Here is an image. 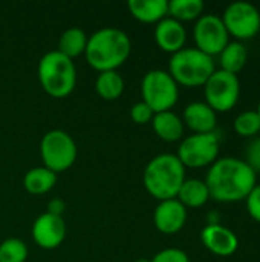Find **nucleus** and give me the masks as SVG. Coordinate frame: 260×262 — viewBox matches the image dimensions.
Instances as JSON below:
<instances>
[{
	"instance_id": "nucleus-1",
	"label": "nucleus",
	"mask_w": 260,
	"mask_h": 262,
	"mask_svg": "<svg viewBox=\"0 0 260 262\" xmlns=\"http://www.w3.org/2000/svg\"><path fill=\"white\" fill-rule=\"evenodd\" d=\"M257 173L234 157L218 158L205 178L210 198L219 203H236L245 200L254 189Z\"/></svg>"
},
{
	"instance_id": "nucleus-2",
	"label": "nucleus",
	"mask_w": 260,
	"mask_h": 262,
	"mask_svg": "<svg viewBox=\"0 0 260 262\" xmlns=\"http://www.w3.org/2000/svg\"><path fill=\"white\" fill-rule=\"evenodd\" d=\"M129 35L118 28H101L87 38V63L98 72L116 71L130 55Z\"/></svg>"
},
{
	"instance_id": "nucleus-3",
	"label": "nucleus",
	"mask_w": 260,
	"mask_h": 262,
	"mask_svg": "<svg viewBox=\"0 0 260 262\" xmlns=\"http://www.w3.org/2000/svg\"><path fill=\"white\" fill-rule=\"evenodd\" d=\"M185 181V167L173 154H161L152 158L143 175L146 190L158 201L176 198Z\"/></svg>"
},
{
	"instance_id": "nucleus-4",
	"label": "nucleus",
	"mask_w": 260,
	"mask_h": 262,
	"mask_svg": "<svg viewBox=\"0 0 260 262\" xmlns=\"http://www.w3.org/2000/svg\"><path fill=\"white\" fill-rule=\"evenodd\" d=\"M38 80L46 94L54 98H64L75 89V64L61 52L49 51L38 61Z\"/></svg>"
},
{
	"instance_id": "nucleus-5",
	"label": "nucleus",
	"mask_w": 260,
	"mask_h": 262,
	"mask_svg": "<svg viewBox=\"0 0 260 262\" xmlns=\"http://www.w3.org/2000/svg\"><path fill=\"white\" fill-rule=\"evenodd\" d=\"M215 71L216 68L213 57L204 54L196 48H184L172 54L167 72L178 84L198 88L204 86Z\"/></svg>"
},
{
	"instance_id": "nucleus-6",
	"label": "nucleus",
	"mask_w": 260,
	"mask_h": 262,
	"mask_svg": "<svg viewBox=\"0 0 260 262\" xmlns=\"http://www.w3.org/2000/svg\"><path fill=\"white\" fill-rule=\"evenodd\" d=\"M143 101L155 112L170 111L179 98V88L173 77L162 69L149 71L141 81Z\"/></svg>"
},
{
	"instance_id": "nucleus-7",
	"label": "nucleus",
	"mask_w": 260,
	"mask_h": 262,
	"mask_svg": "<svg viewBox=\"0 0 260 262\" xmlns=\"http://www.w3.org/2000/svg\"><path fill=\"white\" fill-rule=\"evenodd\" d=\"M40 155L44 167L54 173H60L74 166L77 160V144L67 132L54 129L43 135Z\"/></svg>"
},
{
	"instance_id": "nucleus-8",
	"label": "nucleus",
	"mask_w": 260,
	"mask_h": 262,
	"mask_svg": "<svg viewBox=\"0 0 260 262\" xmlns=\"http://www.w3.org/2000/svg\"><path fill=\"white\" fill-rule=\"evenodd\" d=\"M219 155V137L216 132L193 134L182 140L178 147L176 157L184 167H204L211 166Z\"/></svg>"
},
{
	"instance_id": "nucleus-9",
	"label": "nucleus",
	"mask_w": 260,
	"mask_h": 262,
	"mask_svg": "<svg viewBox=\"0 0 260 262\" xmlns=\"http://www.w3.org/2000/svg\"><path fill=\"white\" fill-rule=\"evenodd\" d=\"M205 103L215 112H227L233 109L241 95L239 77L222 69L215 71L204 84Z\"/></svg>"
},
{
	"instance_id": "nucleus-10",
	"label": "nucleus",
	"mask_w": 260,
	"mask_h": 262,
	"mask_svg": "<svg viewBox=\"0 0 260 262\" xmlns=\"http://www.w3.org/2000/svg\"><path fill=\"white\" fill-rule=\"evenodd\" d=\"M221 18L228 35H233L238 40H248L260 31L259 9L248 2H234L228 5Z\"/></svg>"
},
{
	"instance_id": "nucleus-11",
	"label": "nucleus",
	"mask_w": 260,
	"mask_h": 262,
	"mask_svg": "<svg viewBox=\"0 0 260 262\" xmlns=\"http://www.w3.org/2000/svg\"><path fill=\"white\" fill-rule=\"evenodd\" d=\"M196 49L213 57L219 55L228 45V32L221 17L215 14H204L198 18L193 28Z\"/></svg>"
},
{
	"instance_id": "nucleus-12",
	"label": "nucleus",
	"mask_w": 260,
	"mask_h": 262,
	"mask_svg": "<svg viewBox=\"0 0 260 262\" xmlns=\"http://www.w3.org/2000/svg\"><path fill=\"white\" fill-rule=\"evenodd\" d=\"M32 238L35 244L44 250L60 247L66 238V224L63 218L48 212L40 215L32 224Z\"/></svg>"
},
{
	"instance_id": "nucleus-13",
	"label": "nucleus",
	"mask_w": 260,
	"mask_h": 262,
	"mask_svg": "<svg viewBox=\"0 0 260 262\" xmlns=\"http://www.w3.org/2000/svg\"><path fill=\"white\" fill-rule=\"evenodd\" d=\"M187 221V209L176 200H166L159 201L153 212V223L155 227L164 235H175L178 233Z\"/></svg>"
},
{
	"instance_id": "nucleus-14",
	"label": "nucleus",
	"mask_w": 260,
	"mask_h": 262,
	"mask_svg": "<svg viewBox=\"0 0 260 262\" xmlns=\"http://www.w3.org/2000/svg\"><path fill=\"white\" fill-rule=\"evenodd\" d=\"M201 241L207 250L218 256H231L239 249V239L233 230L211 223L201 232Z\"/></svg>"
},
{
	"instance_id": "nucleus-15",
	"label": "nucleus",
	"mask_w": 260,
	"mask_h": 262,
	"mask_svg": "<svg viewBox=\"0 0 260 262\" xmlns=\"http://www.w3.org/2000/svg\"><path fill=\"white\" fill-rule=\"evenodd\" d=\"M187 40V31L184 25L172 17H166L155 26V41L156 45L170 54L184 49Z\"/></svg>"
},
{
	"instance_id": "nucleus-16",
	"label": "nucleus",
	"mask_w": 260,
	"mask_h": 262,
	"mask_svg": "<svg viewBox=\"0 0 260 262\" xmlns=\"http://www.w3.org/2000/svg\"><path fill=\"white\" fill-rule=\"evenodd\" d=\"M182 121L195 134H210L215 132L218 124L216 112L204 101H192L184 109Z\"/></svg>"
},
{
	"instance_id": "nucleus-17",
	"label": "nucleus",
	"mask_w": 260,
	"mask_h": 262,
	"mask_svg": "<svg viewBox=\"0 0 260 262\" xmlns=\"http://www.w3.org/2000/svg\"><path fill=\"white\" fill-rule=\"evenodd\" d=\"M130 14L143 23H158L169 14L167 0H130Z\"/></svg>"
},
{
	"instance_id": "nucleus-18",
	"label": "nucleus",
	"mask_w": 260,
	"mask_h": 262,
	"mask_svg": "<svg viewBox=\"0 0 260 262\" xmlns=\"http://www.w3.org/2000/svg\"><path fill=\"white\" fill-rule=\"evenodd\" d=\"M152 126L155 134L169 143L178 141L184 135V121L172 111L155 114L152 118Z\"/></svg>"
},
{
	"instance_id": "nucleus-19",
	"label": "nucleus",
	"mask_w": 260,
	"mask_h": 262,
	"mask_svg": "<svg viewBox=\"0 0 260 262\" xmlns=\"http://www.w3.org/2000/svg\"><path fill=\"white\" fill-rule=\"evenodd\" d=\"M176 200L187 209H198L202 207L204 204H207V201L210 200V192L208 187L205 184V181L198 180V178H190L182 183Z\"/></svg>"
},
{
	"instance_id": "nucleus-20",
	"label": "nucleus",
	"mask_w": 260,
	"mask_h": 262,
	"mask_svg": "<svg viewBox=\"0 0 260 262\" xmlns=\"http://www.w3.org/2000/svg\"><path fill=\"white\" fill-rule=\"evenodd\" d=\"M57 183V173L49 170L48 167H32L26 172L23 178V186L26 192L31 195H44L51 189H54Z\"/></svg>"
},
{
	"instance_id": "nucleus-21",
	"label": "nucleus",
	"mask_w": 260,
	"mask_h": 262,
	"mask_svg": "<svg viewBox=\"0 0 260 262\" xmlns=\"http://www.w3.org/2000/svg\"><path fill=\"white\" fill-rule=\"evenodd\" d=\"M248 51L242 41H228L224 51L219 54L221 69L238 75L247 64Z\"/></svg>"
},
{
	"instance_id": "nucleus-22",
	"label": "nucleus",
	"mask_w": 260,
	"mask_h": 262,
	"mask_svg": "<svg viewBox=\"0 0 260 262\" xmlns=\"http://www.w3.org/2000/svg\"><path fill=\"white\" fill-rule=\"evenodd\" d=\"M87 35L81 28H67L58 38V52H61L63 55H66L67 58H74L78 57L81 54H84L86 46H87Z\"/></svg>"
},
{
	"instance_id": "nucleus-23",
	"label": "nucleus",
	"mask_w": 260,
	"mask_h": 262,
	"mask_svg": "<svg viewBox=\"0 0 260 262\" xmlns=\"http://www.w3.org/2000/svg\"><path fill=\"white\" fill-rule=\"evenodd\" d=\"M124 78L118 71H106L100 72L95 80V91L97 94L107 101L116 100L124 92Z\"/></svg>"
},
{
	"instance_id": "nucleus-24",
	"label": "nucleus",
	"mask_w": 260,
	"mask_h": 262,
	"mask_svg": "<svg viewBox=\"0 0 260 262\" xmlns=\"http://www.w3.org/2000/svg\"><path fill=\"white\" fill-rule=\"evenodd\" d=\"M204 11L202 0H170L169 14L178 21H190L199 18Z\"/></svg>"
},
{
	"instance_id": "nucleus-25",
	"label": "nucleus",
	"mask_w": 260,
	"mask_h": 262,
	"mask_svg": "<svg viewBox=\"0 0 260 262\" xmlns=\"http://www.w3.org/2000/svg\"><path fill=\"white\" fill-rule=\"evenodd\" d=\"M234 130L238 135L254 138L260 132V117L256 111L241 112L234 118Z\"/></svg>"
},
{
	"instance_id": "nucleus-26",
	"label": "nucleus",
	"mask_w": 260,
	"mask_h": 262,
	"mask_svg": "<svg viewBox=\"0 0 260 262\" xmlns=\"http://www.w3.org/2000/svg\"><path fill=\"white\" fill-rule=\"evenodd\" d=\"M28 247L18 238H8L0 244V262H25Z\"/></svg>"
},
{
	"instance_id": "nucleus-27",
	"label": "nucleus",
	"mask_w": 260,
	"mask_h": 262,
	"mask_svg": "<svg viewBox=\"0 0 260 262\" xmlns=\"http://www.w3.org/2000/svg\"><path fill=\"white\" fill-rule=\"evenodd\" d=\"M155 112L144 103V101H138L130 107V118L133 123L136 124H147L152 121Z\"/></svg>"
},
{
	"instance_id": "nucleus-28",
	"label": "nucleus",
	"mask_w": 260,
	"mask_h": 262,
	"mask_svg": "<svg viewBox=\"0 0 260 262\" xmlns=\"http://www.w3.org/2000/svg\"><path fill=\"white\" fill-rule=\"evenodd\" d=\"M150 262H190V258L181 249H164L158 252Z\"/></svg>"
},
{
	"instance_id": "nucleus-29",
	"label": "nucleus",
	"mask_w": 260,
	"mask_h": 262,
	"mask_svg": "<svg viewBox=\"0 0 260 262\" xmlns=\"http://www.w3.org/2000/svg\"><path fill=\"white\" fill-rule=\"evenodd\" d=\"M247 160H244L256 173L260 172V137H254L247 147V154H245Z\"/></svg>"
},
{
	"instance_id": "nucleus-30",
	"label": "nucleus",
	"mask_w": 260,
	"mask_h": 262,
	"mask_svg": "<svg viewBox=\"0 0 260 262\" xmlns=\"http://www.w3.org/2000/svg\"><path fill=\"white\" fill-rule=\"evenodd\" d=\"M245 201H247V210L250 216L254 221L260 223V184L254 186V189L248 193Z\"/></svg>"
},
{
	"instance_id": "nucleus-31",
	"label": "nucleus",
	"mask_w": 260,
	"mask_h": 262,
	"mask_svg": "<svg viewBox=\"0 0 260 262\" xmlns=\"http://www.w3.org/2000/svg\"><path fill=\"white\" fill-rule=\"evenodd\" d=\"M64 207L66 204L63 203V200H51L49 204H48V213H52V215H57V216H61V213L64 212Z\"/></svg>"
},
{
	"instance_id": "nucleus-32",
	"label": "nucleus",
	"mask_w": 260,
	"mask_h": 262,
	"mask_svg": "<svg viewBox=\"0 0 260 262\" xmlns=\"http://www.w3.org/2000/svg\"><path fill=\"white\" fill-rule=\"evenodd\" d=\"M135 262H150L149 259H146V258H141V259H136Z\"/></svg>"
},
{
	"instance_id": "nucleus-33",
	"label": "nucleus",
	"mask_w": 260,
	"mask_h": 262,
	"mask_svg": "<svg viewBox=\"0 0 260 262\" xmlns=\"http://www.w3.org/2000/svg\"><path fill=\"white\" fill-rule=\"evenodd\" d=\"M256 112L259 114V117H260V101H259V104H257V109H256Z\"/></svg>"
}]
</instances>
